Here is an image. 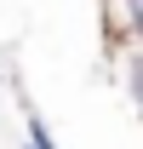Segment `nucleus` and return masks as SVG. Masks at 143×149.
I'll return each mask as SVG.
<instances>
[{
    "label": "nucleus",
    "mask_w": 143,
    "mask_h": 149,
    "mask_svg": "<svg viewBox=\"0 0 143 149\" xmlns=\"http://www.w3.org/2000/svg\"><path fill=\"white\" fill-rule=\"evenodd\" d=\"M97 12H103V46L109 52L143 46V0H97Z\"/></svg>",
    "instance_id": "obj_1"
},
{
    "label": "nucleus",
    "mask_w": 143,
    "mask_h": 149,
    "mask_svg": "<svg viewBox=\"0 0 143 149\" xmlns=\"http://www.w3.org/2000/svg\"><path fill=\"white\" fill-rule=\"evenodd\" d=\"M115 57V69H120V86H126V97L137 103V115H143V46H126V52H109Z\"/></svg>",
    "instance_id": "obj_2"
},
{
    "label": "nucleus",
    "mask_w": 143,
    "mask_h": 149,
    "mask_svg": "<svg viewBox=\"0 0 143 149\" xmlns=\"http://www.w3.org/2000/svg\"><path fill=\"white\" fill-rule=\"evenodd\" d=\"M23 149H57L52 143V126H46L35 109H29V126H23Z\"/></svg>",
    "instance_id": "obj_3"
}]
</instances>
